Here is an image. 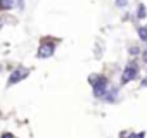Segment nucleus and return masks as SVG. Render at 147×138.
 Instances as JSON below:
<instances>
[{"label": "nucleus", "mask_w": 147, "mask_h": 138, "mask_svg": "<svg viewBox=\"0 0 147 138\" xmlns=\"http://www.w3.org/2000/svg\"><path fill=\"white\" fill-rule=\"evenodd\" d=\"M18 7H19V9L24 7V0H18Z\"/></svg>", "instance_id": "9b49d317"}, {"label": "nucleus", "mask_w": 147, "mask_h": 138, "mask_svg": "<svg viewBox=\"0 0 147 138\" xmlns=\"http://www.w3.org/2000/svg\"><path fill=\"white\" fill-rule=\"evenodd\" d=\"M144 59H145V60H147V50H145V54H144Z\"/></svg>", "instance_id": "ddd939ff"}, {"label": "nucleus", "mask_w": 147, "mask_h": 138, "mask_svg": "<svg viewBox=\"0 0 147 138\" xmlns=\"http://www.w3.org/2000/svg\"><path fill=\"white\" fill-rule=\"evenodd\" d=\"M0 138H16V136H14L12 133H4L2 136H0Z\"/></svg>", "instance_id": "1a4fd4ad"}, {"label": "nucleus", "mask_w": 147, "mask_h": 138, "mask_svg": "<svg viewBox=\"0 0 147 138\" xmlns=\"http://www.w3.org/2000/svg\"><path fill=\"white\" fill-rule=\"evenodd\" d=\"M54 50H55V45L45 42V43H42L40 48H38V57H40V59H47V57H50V55L54 54Z\"/></svg>", "instance_id": "7ed1b4c3"}, {"label": "nucleus", "mask_w": 147, "mask_h": 138, "mask_svg": "<svg viewBox=\"0 0 147 138\" xmlns=\"http://www.w3.org/2000/svg\"><path fill=\"white\" fill-rule=\"evenodd\" d=\"M94 83V95L95 97H102L106 93V86H107V80L106 78H97V81H92Z\"/></svg>", "instance_id": "f03ea898"}, {"label": "nucleus", "mask_w": 147, "mask_h": 138, "mask_svg": "<svg viewBox=\"0 0 147 138\" xmlns=\"http://www.w3.org/2000/svg\"><path fill=\"white\" fill-rule=\"evenodd\" d=\"M28 74H30V71H28L26 67H18L16 71L11 74V78H9V86H11V85H16V83H19V81H21V80H24Z\"/></svg>", "instance_id": "f257e3e1"}, {"label": "nucleus", "mask_w": 147, "mask_h": 138, "mask_svg": "<svg viewBox=\"0 0 147 138\" xmlns=\"http://www.w3.org/2000/svg\"><path fill=\"white\" fill-rule=\"evenodd\" d=\"M126 4H128V0H116V5L118 7H125Z\"/></svg>", "instance_id": "6e6552de"}, {"label": "nucleus", "mask_w": 147, "mask_h": 138, "mask_svg": "<svg viewBox=\"0 0 147 138\" xmlns=\"http://www.w3.org/2000/svg\"><path fill=\"white\" fill-rule=\"evenodd\" d=\"M138 36H140V40L147 42V28H140L138 29Z\"/></svg>", "instance_id": "0eeeda50"}, {"label": "nucleus", "mask_w": 147, "mask_h": 138, "mask_svg": "<svg viewBox=\"0 0 147 138\" xmlns=\"http://www.w3.org/2000/svg\"><path fill=\"white\" fill-rule=\"evenodd\" d=\"M142 86H147V78H145V80L142 81Z\"/></svg>", "instance_id": "f8f14e48"}, {"label": "nucleus", "mask_w": 147, "mask_h": 138, "mask_svg": "<svg viewBox=\"0 0 147 138\" xmlns=\"http://www.w3.org/2000/svg\"><path fill=\"white\" fill-rule=\"evenodd\" d=\"M12 7H14V0H0V9L2 11L12 9Z\"/></svg>", "instance_id": "39448f33"}, {"label": "nucleus", "mask_w": 147, "mask_h": 138, "mask_svg": "<svg viewBox=\"0 0 147 138\" xmlns=\"http://www.w3.org/2000/svg\"><path fill=\"white\" fill-rule=\"evenodd\" d=\"M137 17H138V19H144V17H145V5L140 4V5L137 7Z\"/></svg>", "instance_id": "423d86ee"}, {"label": "nucleus", "mask_w": 147, "mask_h": 138, "mask_svg": "<svg viewBox=\"0 0 147 138\" xmlns=\"http://www.w3.org/2000/svg\"><path fill=\"white\" fill-rule=\"evenodd\" d=\"M135 76H137V67H135V64H130V66L125 69V73H123V78H121V81H123V83H128V81H131Z\"/></svg>", "instance_id": "20e7f679"}, {"label": "nucleus", "mask_w": 147, "mask_h": 138, "mask_svg": "<svg viewBox=\"0 0 147 138\" xmlns=\"http://www.w3.org/2000/svg\"><path fill=\"white\" fill-rule=\"evenodd\" d=\"M130 138H144V133H137V135H131Z\"/></svg>", "instance_id": "9d476101"}]
</instances>
